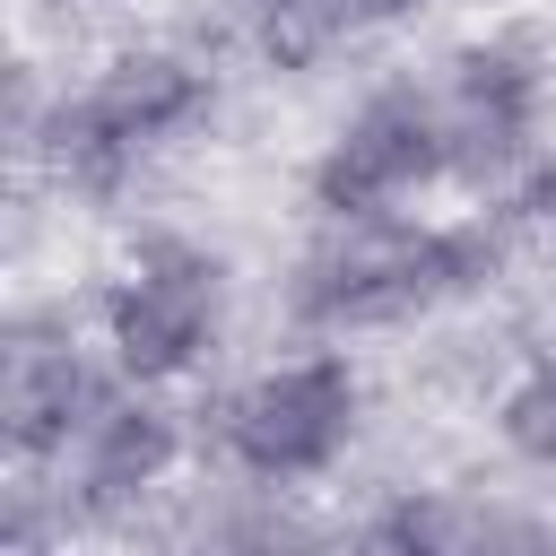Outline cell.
<instances>
[{
    "mask_svg": "<svg viewBox=\"0 0 556 556\" xmlns=\"http://www.w3.org/2000/svg\"><path fill=\"white\" fill-rule=\"evenodd\" d=\"M348 426H356V382L339 356H295V365H269L235 408H226V443L252 478L287 486V478H313L348 452Z\"/></svg>",
    "mask_w": 556,
    "mask_h": 556,
    "instance_id": "obj_2",
    "label": "cell"
},
{
    "mask_svg": "<svg viewBox=\"0 0 556 556\" xmlns=\"http://www.w3.org/2000/svg\"><path fill=\"white\" fill-rule=\"evenodd\" d=\"M217 330V269L191 261V252H148L122 287H113V313H104V339H113V365L130 382H165L182 374Z\"/></svg>",
    "mask_w": 556,
    "mask_h": 556,
    "instance_id": "obj_4",
    "label": "cell"
},
{
    "mask_svg": "<svg viewBox=\"0 0 556 556\" xmlns=\"http://www.w3.org/2000/svg\"><path fill=\"white\" fill-rule=\"evenodd\" d=\"M434 174H452L434 87H382V96L330 139L313 191H321L330 217H365V208H400V200H417Z\"/></svg>",
    "mask_w": 556,
    "mask_h": 556,
    "instance_id": "obj_3",
    "label": "cell"
},
{
    "mask_svg": "<svg viewBox=\"0 0 556 556\" xmlns=\"http://www.w3.org/2000/svg\"><path fill=\"white\" fill-rule=\"evenodd\" d=\"M408 9H426V0H252V35L278 61H321V52L374 35V26L408 17Z\"/></svg>",
    "mask_w": 556,
    "mask_h": 556,
    "instance_id": "obj_6",
    "label": "cell"
},
{
    "mask_svg": "<svg viewBox=\"0 0 556 556\" xmlns=\"http://www.w3.org/2000/svg\"><path fill=\"white\" fill-rule=\"evenodd\" d=\"M504 434H513L521 452L556 460V339L521 365V382H513V400H504Z\"/></svg>",
    "mask_w": 556,
    "mask_h": 556,
    "instance_id": "obj_7",
    "label": "cell"
},
{
    "mask_svg": "<svg viewBox=\"0 0 556 556\" xmlns=\"http://www.w3.org/2000/svg\"><path fill=\"white\" fill-rule=\"evenodd\" d=\"M304 304L339 330H374V321H408L426 313L434 295H452L469 278V252L460 235H434V226H408L400 208H365V217H339L330 252L304 269Z\"/></svg>",
    "mask_w": 556,
    "mask_h": 556,
    "instance_id": "obj_1",
    "label": "cell"
},
{
    "mask_svg": "<svg viewBox=\"0 0 556 556\" xmlns=\"http://www.w3.org/2000/svg\"><path fill=\"white\" fill-rule=\"evenodd\" d=\"M191 104H200V78H191L182 61H165V52H139V61H113V70L61 113V139H70V156L113 165V156H139L148 139H165Z\"/></svg>",
    "mask_w": 556,
    "mask_h": 556,
    "instance_id": "obj_5",
    "label": "cell"
}]
</instances>
